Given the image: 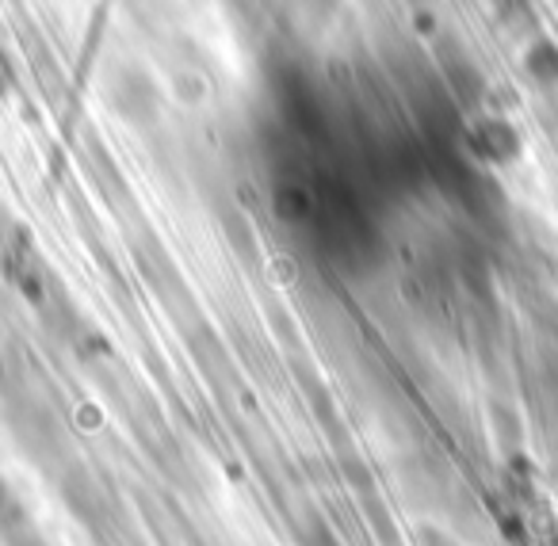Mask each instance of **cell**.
<instances>
[{
    "mask_svg": "<svg viewBox=\"0 0 558 546\" xmlns=\"http://www.w3.org/2000/svg\"><path fill=\"white\" fill-rule=\"evenodd\" d=\"M4 508H9V485H4V477H0V515H4Z\"/></svg>",
    "mask_w": 558,
    "mask_h": 546,
    "instance_id": "1",
    "label": "cell"
}]
</instances>
